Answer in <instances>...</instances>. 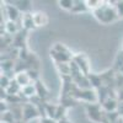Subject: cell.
Wrapping results in <instances>:
<instances>
[{"label": "cell", "instance_id": "obj_17", "mask_svg": "<svg viewBox=\"0 0 123 123\" xmlns=\"http://www.w3.org/2000/svg\"><path fill=\"white\" fill-rule=\"evenodd\" d=\"M85 4H86L87 9L95 11V10L100 9L101 6H104L105 1H101V0H85Z\"/></svg>", "mask_w": 123, "mask_h": 123}, {"label": "cell", "instance_id": "obj_11", "mask_svg": "<svg viewBox=\"0 0 123 123\" xmlns=\"http://www.w3.org/2000/svg\"><path fill=\"white\" fill-rule=\"evenodd\" d=\"M15 80H16V83L21 86V87H25L30 84H32V81H31L28 74H27V71H21V73H16L15 74Z\"/></svg>", "mask_w": 123, "mask_h": 123}, {"label": "cell", "instance_id": "obj_12", "mask_svg": "<svg viewBox=\"0 0 123 123\" xmlns=\"http://www.w3.org/2000/svg\"><path fill=\"white\" fill-rule=\"evenodd\" d=\"M18 31H21V28H20L17 26V22H14V21H6V24L4 25V32L9 36H12V35H17Z\"/></svg>", "mask_w": 123, "mask_h": 123}, {"label": "cell", "instance_id": "obj_21", "mask_svg": "<svg viewBox=\"0 0 123 123\" xmlns=\"http://www.w3.org/2000/svg\"><path fill=\"white\" fill-rule=\"evenodd\" d=\"M1 122H4V123H15L16 119L12 115V112L7 111V112H5V113H1Z\"/></svg>", "mask_w": 123, "mask_h": 123}, {"label": "cell", "instance_id": "obj_16", "mask_svg": "<svg viewBox=\"0 0 123 123\" xmlns=\"http://www.w3.org/2000/svg\"><path fill=\"white\" fill-rule=\"evenodd\" d=\"M57 107L58 106H54L52 104H46L44 105V113H46V117L48 118H54L55 117V113H57ZM44 117V118H46Z\"/></svg>", "mask_w": 123, "mask_h": 123}, {"label": "cell", "instance_id": "obj_6", "mask_svg": "<svg viewBox=\"0 0 123 123\" xmlns=\"http://www.w3.org/2000/svg\"><path fill=\"white\" fill-rule=\"evenodd\" d=\"M38 116H41L39 111L33 104H31V102L24 104V106H22V119H24V122H28L31 119H35Z\"/></svg>", "mask_w": 123, "mask_h": 123}, {"label": "cell", "instance_id": "obj_24", "mask_svg": "<svg viewBox=\"0 0 123 123\" xmlns=\"http://www.w3.org/2000/svg\"><path fill=\"white\" fill-rule=\"evenodd\" d=\"M115 9L118 18H123V0H119V1H116L115 4Z\"/></svg>", "mask_w": 123, "mask_h": 123}, {"label": "cell", "instance_id": "obj_5", "mask_svg": "<svg viewBox=\"0 0 123 123\" xmlns=\"http://www.w3.org/2000/svg\"><path fill=\"white\" fill-rule=\"evenodd\" d=\"M86 113L91 121L101 122L105 112L102 110L101 105H98V104H87L86 105Z\"/></svg>", "mask_w": 123, "mask_h": 123}, {"label": "cell", "instance_id": "obj_20", "mask_svg": "<svg viewBox=\"0 0 123 123\" xmlns=\"http://www.w3.org/2000/svg\"><path fill=\"white\" fill-rule=\"evenodd\" d=\"M12 80H14V79H11L10 76H7V75H5V74H1V78H0V87L4 89V90H6V89L10 86V84H11Z\"/></svg>", "mask_w": 123, "mask_h": 123}, {"label": "cell", "instance_id": "obj_29", "mask_svg": "<svg viewBox=\"0 0 123 123\" xmlns=\"http://www.w3.org/2000/svg\"><path fill=\"white\" fill-rule=\"evenodd\" d=\"M122 119H123V117H122Z\"/></svg>", "mask_w": 123, "mask_h": 123}, {"label": "cell", "instance_id": "obj_3", "mask_svg": "<svg viewBox=\"0 0 123 123\" xmlns=\"http://www.w3.org/2000/svg\"><path fill=\"white\" fill-rule=\"evenodd\" d=\"M71 97L75 98V100L85 101V102H87V104H97V101H98L97 92L94 89H84V90H81L79 87H75L74 92L71 94Z\"/></svg>", "mask_w": 123, "mask_h": 123}, {"label": "cell", "instance_id": "obj_22", "mask_svg": "<svg viewBox=\"0 0 123 123\" xmlns=\"http://www.w3.org/2000/svg\"><path fill=\"white\" fill-rule=\"evenodd\" d=\"M65 111H67V108H65L64 106L58 105V107H57V113H55L54 119L58 121V122L62 121V119H64V118H65Z\"/></svg>", "mask_w": 123, "mask_h": 123}, {"label": "cell", "instance_id": "obj_2", "mask_svg": "<svg viewBox=\"0 0 123 123\" xmlns=\"http://www.w3.org/2000/svg\"><path fill=\"white\" fill-rule=\"evenodd\" d=\"M50 57L54 59L55 63H70L73 60V55L70 54L68 48L60 43H55L50 50Z\"/></svg>", "mask_w": 123, "mask_h": 123}, {"label": "cell", "instance_id": "obj_1", "mask_svg": "<svg viewBox=\"0 0 123 123\" xmlns=\"http://www.w3.org/2000/svg\"><path fill=\"white\" fill-rule=\"evenodd\" d=\"M92 12H94V16L96 17L97 21H100L102 24L113 22L115 20L118 18L115 5H108V3H106V1H105L104 6H101L100 9L95 10V11H92Z\"/></svg>", "mask_w": 123, "mask_h": 123}, {"label": "cell", "instance_id": "obj_13", "mask_svg": "<svg viewBox=\"0 0 123 123\" xmlns=\"http://www.w3.org/2000/svg\"><path fill=\"white\" fill-rule=\"evenodd\" d=\"M20 94H21L22 96H25V97H27V98H32V97L37 96V91H36L35 83H32V84H30V85L22 87Z\"/></svg>", "mask_w": 123, "mask_h": 123}, {"label": "cell", "instance_id": "obj_4", "mask_svg": "<svg viewBox=\"0 0 123 123\" xmlns=\"http://www.w3.org/2000/svg\"><path fill=\"white\" fill-rule=\"evenodd\" d=\"M73 63L80 69V71L83 73L84 75H89L90 74V63H89V59L85 54L83 53H78L75 55H73Z\"/></svg>", "mask_w": 123, "mask_h": 123}, {"label": "cell", "instance_id": "obj_23", "mask_svg": "<svg viewBox=\"0 0 123 123\" xmlns=\"http://www.w3.org/2000/svg\"><path fill=\"white\" fill-rule=\"evenodd\" d=\"M18 5H17V9L20 10V11H22L24 14H27V12H30V7H31V3L30 1H18L17 3Z\"/></svg>", "mask_w": 123, "mask_h": 123}, {"label": "cell", "instance_id": "obj_19", "mask_svg": "<svg viewBox=\"0 0 123 123\" xmlns=\"http://www.w3.org/2000/svg\"><path fill=\"white\" fill-rule=\"evenodd\" d=\"M87 6L85 4V1H76V0H74V7H73V12H81V11H86Z\"/></svg>", "mask_w": 123, "mask_h": 123}, {"label": "cell", "instance_id": "obj_26", "mask_svg": "<svg viewBox=\"0 0 123 123\" xmlns=\"http://www.w3.org/2000/svg\"><path fill=\"white\" fill-rule=\"evenodd\" d=\"M7 111H10L9 110V104L6 101H1L0 102V112H1V113H5V112H7Z\"/></svg>", "mask_w": 123, "mask_h": 123}, {"label": "cell", "instance_id": "obj_7", "mask_svg": "<svg viewBox=\"0 0 123 123\" xmlns=\"http://www.w3.org/2000/svg\"><path fill=\"white\" fill-rule=\"evenodd\" d=\"M118 106H119V101L116 97H108L107 100H105L102 102V110L106 113H111V112H117L118 111Z\"/></svg>", "mask_w": 123, "mask_h": 123}, {"label": "cell", "instance_id": "obj_15", "mask_svg": "<svg viewBox=\"0 0 123 123\" xmlns=\"http://www.w3.org/2000/svg\"><path fill=\"white\" fill-rule=\"evenodd\" d=\"M89 78V81L91 84V87L92 89H100L104 86V83H102V79H101V75H96V74H89L87 75Z\"/></svg>", "mask_w": 123, "mask_h": 123}, {"label": "cell", "instance_id": "obj_28", "mask_svg": "<svg viewBox=\"0 0 123 123\" xmlns=\"http://www.w3.org/2000/svg\"><path fill=\"white\" fill-rule=\"evenodd\" d=\"M1 123H4V122H1Z\"/></svg>", "mask_w": 123, "mask_h": 123}, {"label": "cell", "instance_id": "obj_8", "mask_svg": "<svg viewBox=\"0 0 123 123\" xmlns=\"http://www.w3.org/2000/svg\"><path fill=\"white\" fill-rule=\"evenodd\" d=\"M5 15L7 16V21L17 22L21 17V11L17 9L16 5H5Z\"/></svg>", "mask_w": 123, "mask_h": 123}, {"label": "cell", "instance_id": "obj_25", "mask_svg": "<svg viewBox=\"0 0 123 123\" xmlns=\"http://www.w3.org/2000/svg\"><path fill=\"white\" fill-rule=\"evenodd\" d=\"M27 74H28V76H30V79H31V81H32V83H36V81L39 80L38 71H37L36 69H28V70H27Z\"/></svg>", "mask_w": 123, "mask_h": 123}, {"label": "cell", "instance_id": "obj_14", "mask_svg": "<svg viewBox=\"0 0 123 123\" xmlns=\"http://www.w3.org/2000/svg\"><path fill=\"white\" fill-rule=\"evenodd\" d=\"M35 86H36V91H37V96H38L39 98L43 100V98H46V97L48 96V89H47V86H46L41 80L36 81Z\"/></svg>", "mask_w": 123, "mask_h": 123}, {"label": "cell", "instance_id": "obj_27", "mask_svg": "<svg viewBox=\"0 0 123 123\" xmlns=\"http://www.w3.org/2000/svg\"><path fill=\"white\" fill-rule=\"evenodd\" d=\"M41 123H58V121H55L54 118H48V117H46V118L41 119Z\"/></svg>", "mask_w": 123, "mask_h": 123}, {"label": "cell", "instance_id": "obj_18", "mask_svg": "<svg viewBox=\"0 0 123 123\" xmlns=\"http://www.w3.org/2000/svg\"><path fill=\"white\" fill-rule=\"evenodd\" d=\"M60 9L67 10V11H73L74 7V0H59L58 1Z\"/></svg>", "mask_w": 123, "mask_h": 123}, {"label": "cell", "instance_id": "obj_9", "mask_svg": "<svg viewBox=\"0 0 123 123\" xmlns=\"http://www.w3.org/2000/svg\"><path fill=\"white\" fill-rule=\"evenodd\" d=\"M21 24H22V30H25V31H30V30L36 28L35 20H33V14H31V12L22 14Z\"/></svg>", "mask_w": 123, "mask_h": 123}, {"label": "cell", "instance_id": "obj_10", "mask_svg": "<svg viewBox=\"0 0 123 123\" xmlns=\"http://www.w3.org/2000/svg\"><path fill=\"white\" fill-rule=\"evenodd\" d=\"M33 20H35V25L36 27H41V26H47L49 22V17L46 12L43 11H37L33 14Z\"/></svg>", "mask_w": 123, "mask_h": 123}]
</instances>
